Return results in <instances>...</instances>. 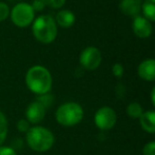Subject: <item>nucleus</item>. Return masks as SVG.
<instances>
[{
  "label": "nucleus",
  "mask_w": 155,
  "mask_h": 155,
  "mask_svg": "<svg viewBox=\"0 0 155 155\" xmlns=\"http://www.w3.org/2000/svg\"><path fill=\"white\" fill-rule=\"evenodd\" d=\"M102 61L101 52L96 47H87L80 55V63L85 69L95 70L100 66Z\"/></svg>",
  "instance_id": "nucleus-7"
},
{
  "label": "nucleus",
  "mask_w": 155,
  "mask_h": 155,
  "mask_svg": "<svg viewBox=\"0 0 155 155\" xmlns=\"http://www.w3.org/2000/svg\"><path fill=\"white\" fill-rule=\"evenodd\" d=\"M0 155H16V152L10 147H0Z\"/></svg>",
  "instance_id": "nucleus-23"
},
{
  "label": "nucleus",
  "mask_w": 155,
  "mask_h": 155,
  "mask_svg": "<svg viewBox=\"0 0 155 155\" xmlns=\"http://www.w3.org/2000/svg\"><path fill=\"white\" fill-rule=\"evenodd\" d=\"M143 155H155V142L151 141L143 147Z\"/></svg>",
  "instance_id": "nucleus-20"
},
{
  "label": "nucleus",
  "mask_w": 155,
  "mask_h": 155,
  "mask_svg": "<svg viewBox=\"0 0 155 155\" xmlns=\"http://www.w3.org/2000/svg\"><path fill=\"white\" fill-rule=\"evenodd\" d=\"M17 129L19 130L20 132H28L30 127H29V122L28 120H25V119H21L17 122Z\"/></svg>",
  "instance_id": "nucleus-22"
},
{
  "label": "nucleus",
  "mask_w": 155,
  "mask_h": 155,
  "mask_svg": "<svg viewBox=\"0 0 155 155\" xmlns=\"http://www.w3.org/2000/svg\"><path fill=\"white\" fill-rule=\"evenodd\" d=\"M38 96H39V97H38V99H37L36 101H38L39 103H41V105H43L44 107L47 110V108L51 105L52 101H53L52 97L49 95V94H44V95H38Z\"/></svg>",
  "instance_id": "nucleus-17"
},
{
  "label": "nucleus",
  "mask_w": 155,
  "mask_h": 155,
  "mask_svg": "<svg viewBox=\"0 0 155 155\" xmlns=\"http://www.w3.org/2000/svg\"><path fill=\"white\" fill-rule=\"evenodd\" d=\"M154 94H155V88H153V89H152V93H151V100H152V104H153V105H155Z\"/></svg>",
  "instance_id": "nucleus-25"
},
{
  "label": "nucleus",
  "mask_w": 155,
  "mask_h": 155,
  "mask_svg": "<svg viewBox=\"0 0 155 155\" xmlns=\"http://www.w3.org/2000/svg\"><path fill=\"white\" fill-rule=\"evenodd\" d=\"M141 10L149 21L155 20V0H144L141 5Z\"/></svg>",
  "instance_id": "nucleus-14"
},
{
  "label": "nucleus",
  "mask_w": 155,
  "mask_h": 155,
  "mask_svg": "<svg viewBox=\"0 0 155 155\" xmlns=\"http://www.w3.org/2000/svg\"><path fill=\"white\" fill-rule=\"evenodd\" d=\"M33 35L43 44H50L58 34L56 22L50 15H41L33 20Z\"/></svg>",
  "instance_id": "nucleus-2"
},
{
  "label": "nucleus",
  "mask_w": 155,
  "mask_h": 155,
  "mask_svg": "<svg viewBox=\"0 0 155 155\" xmlns=\"http://www.w3.org/2000/svg\"><path fill=\"white\" fill-rule=\"evenodd\" d=\"M75 21V16L71 11L68 10H62L56 15V21L63 28H70Z\"/></svg>",
  "instance_id": "nucleus-13"
},
{
  "label": "nucleus",
  "mask_w": 155,
  "mask_h": 155,
  "mask_svg": "<svg viewBox=\"0 0 155 155\" xmlns=\"http://www.w3.org/2000/svg\"><path fill=\"white\" fill-rule=\"evenodd\" d=\"M117 121L116 113L113 108L108 106H103L95 115V123L100 130L102 131H107L114 127Z\"/></svg>",
  "instance_id": "nucleus-6"
},
{
  "label": "nucleus",
  "mask_w": 155,
  "mask_h": 155,
  "mask_svg": "<svg viewBox=\"0 0 155 155\" xmlns=\"http://www.w3.org/2000/svg\"><path fill=\"white\" fill-rule=\"evenodd\" d=\"M127 113L131 118L137 119L141 116L143 112H142V107L139 103H137V102H133V103H131V104L127 105Z\"/></svg>",
  "instance_id": "nucleus-15"
},
{
  "label": "nucleus",
  "mask_w": 155,
  "mask_h": 155,
  "mask_svg": "<svg viewBox=\"0 0 155 155\" xmlns=\"http://www.w3.org/2000/svg\"><path fill=\"white\" fill-rule=\"evenodd\" d=\"M133 31L138 37L140 38H147L152 34V25L147 18L142 16H136L134 17L133 21Z\"/></svg>",
  "instance_id": "nucleus-8"
},
{
  "label": "nucleus",
  "mask_w": 155,
  "mask_h": 155,
  "mask_svg": "<svg viewBox=\"0 0 155 155\" xmlns=\"http://www.w3.org/2000/svg\"><path fill=\"white\" fill-rule=\"evenodd\" d=\"M11 18L15 26L26 28L34 20V10L29 3H18L12 10Z\"/></svg>",
  "instance_id": "nucleus-5"
},
{
  "label": "nucleus",
  "mask_w": 155,
  "mask_h": 155,
  "mask_svg": "<svg viewBox=\"0 0 155 155\" xmlns=\"http://www.w3.org/2000/svg\"><path fill=\"white\" fill-rule=\"evenodd\" d=\"M45 5H48L53 9H60L65 5L66 0H41Z\"/></svg>",
  "instance_id": "nucleus-18"
},
{
  "label": "nucleus",
  "mask_w": 155,
  "mask_h": 155,
  "mask_svg": "<svg viewBox=\"0 0 155 155\" xmlns=\"http://www.w3.org/2000/svg\"><path fill=\"white\" fill-rule=\"evenodd\" d=\"M113 73L116 78H121L123 75V66L120 64V63H116V64L113 66Z\"/></svg>",
  "instance_id": "nucleus-21"
},
{
  "label": "nucleus",
  "mask_w": 155,
  "mask_h": 155,
  "mask_svg": "<svg viewBox=\"0 0 155 155\" xmlns=\"http://www.w3.org/2000/svg\"><path fill=\"white\" fill-rule=\"evenodd\" d=\"M26 84L32 93L36 95L48 94L52 87V77L44 66L31 67L26 74Z\"/></svg>",
  "instance_id": "nucleus-1"
},
{
  "label": "nucleus",
  "mask_w": 155,
  "mask_h": 155,
  "mask_svg": "<svg viewBox=\"0 0 155 155\" xmlns=\"http://www.w3.org/2000/svg\"><path fill=\"white\" fill-rule=\"evenodd\" d=\"M8 135V121L2 112H0V144L5 140Z\"/></svg>",
  "instance_id": "nucleus-16"
},
{
  "label": "nucleus",
  "mask_w": 155,
  "mask_h": 155,
  "mask_svg": "<svg viewBox=\"0 0 155 155\" xmlns=\"http://www.w3.org/2000/svg\"><path fill=\"white\" fill-rule=\"evenodd\" d=\"M141 127L148 133L153 134L155 132V113L153 110H148L146 113H142L139 117Z\"/></svg>",
  "instance_id": "nucleus-12"
},
{
  "label": "nucleus",
  "mask_w": 155,
  "mask_h": 155,
  "mask_svg": "<svg viewBox=\"0 0 155 155\" xmlns=\"http://www.w3.org/2000/svg\"><path fill=\"white\" fill-rule=\"evenodd\" d=\"M46 114V108L39 103L38 101H34L30 103V105L27 107L26 117L28 122L38 123L44 119Z\"/></svg>",
  "instance_id": "nucleus-9"
},
{
  "label": "nucleus",
  "mask_w": 155,
  "mask_h": 155,
  "mask_svg": "<svg viewBox=\"0 0 155 155\" xmlns=\"http://www.w3.org/2000/svg\"><path fill=\"white\" fill-rule=\"evenodd\" d=\"M142 0H121L120 1V10L123 14L127 16L136 17L139 15V12L141 10Z\"/></svg>",
  "instance_id": "nucleus-10"
},
{
  "label": "nucleus",
  "mask_w": 155,
  "mask_h": 155,
  "mask_svg": "<svg viewBox=\"0 0 155 155\" xmlns=\"http://www.w3.org/2000/svg\"><path fill=\"white\" fill-rule=\"evenodd\" d=\"M31 7L33 8L34 12L35 11H41V10L45 8V5H44V2L41 1V0H34L33 3L31 5Z\"/></svg>",
  "instance_id": "nucleus-24"
},
{
  "label": "nucleus",
  "mask_w": 155,
  "mask_h": 155,
  "mask_svg": "<svg viewBox=\"0 0 155 155\" xmlns=\"http://www.w3.org/2000/svg\"><path fill=\"white\" fill-rule=\"evenodd\" d=\"M26 138L29 147L36 152H45L50 150L54 143L53 134L43 127H30L27 132Z\"/></svg>",
  "instance_id": "nucleus-3"
},
{
  "label": "nucleus",
  "mask_w": 155,
  "mask_h": 155,
  "mask_svg": "<svg viewBox=\"0 0 155 155\" xmlns=\"http://www.w3.org/2000/svg\"><path fill=\"white\" fill-rule=\"evenodd\" d=\"M138 75L146 81L155 80V61L153 58L146 60L138 66Z\"/></svg>",
  "instance_id": "nucleus-11"
},
{
  "label": "nucleus",
  "mask_w": 155,
  "mask_h": 155,
  "mask_svg": "<svg viewBox=\"0 0 155 155\" xmlns=\"http://www.w3.org/2000/svg\"><path fill=\"white\" fill-rule=\"evenodd\" d=\"M83 108L80 104L74 102H67L61 105L56 110V120L64 127H73L81 122L83 119Z\"/></svg>",
  "instance_id": "nucleus-4"
},
{
  "label": "nucleus",
  "mask_w": 155,
  "mask_h": 155,
  "mask_svg": "<svg viewBox=\"0 0 155 155\" xmlns=\"http://www.w3.org/2000/svg\"><path fill=\"white\" fill-rule=\"evenodd\" d=\"M10 15V8L7 3L0 2V21L7 19Z\"/></svg>",
  "instance_id": "nucleus-19"
}]
</instances>
